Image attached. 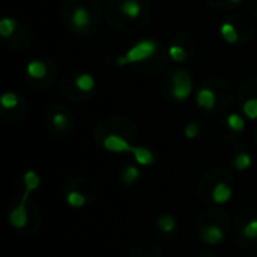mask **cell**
<instances>
[{
	"mask_svg": "<svg viewBox=\"0 0 257 257\" xmlns=\"http://www.w3.org/2000/svg\"><path fill=\"white\" fill-rule=\"evenodd\" d=\"M158 50V42L152 41V39H145L137 42L136 45H133L123 56H119L116 63L119 66H125L130 63H139L143 62L149 57H152Z\"/></svg>",
	"mask_w": 257,
	"mask_h": 257,
	"instance_id": "cell-1",
	"label": "cell"
},
{
	"mask_svg": "<svg viewBox=\"0 0 257 257\" xmlns=\"http://www.w3.org/2000/svg\"><path fill=\"white\" fill-rule=\"evenodd\" d=\"M193 90V78L185 69L175 71L172 77V95L178 101H185L190 98Z\"/></svg>",
	"mask_w": 257,
	"mask_h": 257,
	"instance_id": "cell-2",
	"label": "cell"
},
{
	"mask_svg": "<svg viewBox=\"0 0 257 257\" xmlns=\"http://www.w3.org/2000/svg\"><path fill=\"white\" fill-rule=\"evenodd\" d=\"M92 26V14L86 6H77L72 11V27L77 32H86Z\"/></svg>",
	"mask_w": 257,
	"mask_h": 257,
	"instance_id": "cell-3",
	"label": "cell"
},
{
	"mask_svg": "<svg viewBox=\"0 0 257 257\" xmlns=\"http://www.w3.org/2000/svg\"><path fill=\"white\" fill-rule=\"evenodd\" d=\"M102 146L105 151L113 152V154H125V152H131L133 145H130L123 137L117 136V134H110L104 139Z\"/></svg>",
	"mask_w": 257,
	"mask_h": 257,
	"instance_id": "cell-4",
	"label": "cell"
},
{
	"mask_svg": "<svg viewBox=\"0 0 257 257\" xmlns=\"http://www.w3.org/2000/svg\"><path fill=\"white\" fill-rule=\"evenodd\" d=\"M26 205L27 202L26 200H21L20 205L12 209V212L9 214V223L12 227L15 229H24L27 221H29V215H27V211H26Z\"/></svg>",
	"mask_w": 257,
	"mask_h": 257,
	"instance_id": "cell-5",
	"label": "cell"
},
{
	"mask_svg": "<svg viewBox=\"0 0 257 257\" xmlns=\"http://www.w3.org/2000/svg\"><path fill=\"white\" fill-rule=\"evenodd\" d=\"M120 12L130 20H137L143 15V3L140 0H123L120 5Z\"/></svg>",
	"mask_w": 257,
	"mask_h": 257,
	"instance_id": "cell-6",
	"label": "cell"
},
{
	"mask_svg": "<svg viewBox=\"0 0 257 257\" xmlns=\"http://www.w3.org/2000/svg\"><path fill=\"white\" fill-rule=\"evenodd\" d=\"M203 241L209 245H218L224 241V232L217 224H209L203 230Z\"/></svg>",
	"mask_w": 257,
	"mask_h": 257,
	"instance_id": "cell-7",
	"label": "cell"
},
{
	"mask_svg": "<svg viewBox=\"0 0 257 257\" xmlns=\"http://www.w3.org/2000/svg\"><path fill=\"white\" fill-rule=\"evenodd\" d=\"M196 102L199 107L206 108V110H212L217 104V96L215 92L209 87H203L199 90L197 96H196Z\"/></svg>",
	"mask_w": 257,
	"mask_h": 257,
	"instance_id": "cell-8",
	"label": "cell"
},
{
	"mask_svg": "<svg viewBox=\"0 0 257 257\" xmlns=\"http://www.w3.org/2000/svg\"><path fill=\"white\" fill-rule=\"evenodd\" d=\"M131 154L134 155L136 163H139L140 166H152L155 163V155L152 151H149L148 148H142V146H133L131 148Z\"/></svg>",
	"mask_w": 257,
	"mask_h": 257,
	"instance_id": "cell-9",
	"label": "cell"
},
{
	"mask_svg": "<svg viewBox=\"0 0 257 257\" xmlns=\"http://www.w3.org/2000/svg\"><path fill=\"white\" fill-rule=\"evenodd\" d=\"M230 199H232V188L224 182H218L212 190V202L217 205H224Z\"/></svg>",
	"mask_w": 257,
	"mask_h": 257,
	"instance_id": "cell-10",
	"label": "cell"
},
{
	"mask_svg": "<svg viewBox=\"0 0 257 257\" xmlns=\"http://www.w3.org/2000/svg\"><path fill=\"white\" fill-rule=\"evenodd\" d=\"M27 75L35 80H41L47 75V65L41 60H32L27 65Z\"/></svg>",
	"mask_w": 257,
	"mask_h": 257,
	"instance_id": "cell-11",
	"label": "cell"
},
{
	"mask_svg": "<svg viewBox=\"0 0 257 257\" xmlns=\"http://www.w3.org/2000/svg\"><path fill=\"white\" fill-rule=\"evenodd\" d=\"M23 181H24V187L27 193L36 191L41 185V178L35 170H27L23 176Z\"/></svg>",
	"mask_w": 257,
	"mask_h": 257,
	"instance_id": "cell-12",
	"label": "cell"
},
{
	"mask_svg": "<svg viewBox=\"0 0 257 257\" xmlns=\"http://www.w3.org/2000/svg\"><path fill=\"white\" fill-rule=\"evenodd\" d=\"M220 32H221V36L224 38V41L227 44H236L238 39H239V35H238L236 27L233 24H230V23H224L220 27Z\"/></svg>",
	"mask_w": 257,
	"mask_h": 257,
	"instance_id": "cell-13",
	"label": "cell"
},
{
	"mask_svg": "<svg viewBox=\"0 0 257 257\" xmlns=\"http://www.w3.org/2000/svg\"><path fill=\"white\" fill-rule=\"evenodd\" d=\"M75 86H77L81 92H90V90H93V87H95V80H93V77H92L90 74L83 72V74H80V75L77 77Z\"/></svg>",
	"mask_w": 257,
	"mask_h": 257,
	"instance_id": "cell-14",
	"label": "cell"
},
{
	"mask_svg": "<svg viewBox=\"0 0 257 257\" xmlns=\"http://www.w3.org/2000/svg\"><path fill=\"white\" fill-rule=\"evenodd\" d=\"M140 170L136 166H126L122 172V181L126 185H133L140 179Z\"/></svg>",
	"mask_w": 257,
	"mask_h": 257,
	"instance_id": "cell-15",
	"label": "cell"
},
{
	"mask_svg": "<svg viewBox=\"0 0 257 257\" xmlns=\"http://www.w3.org/2000/svg\"><path fill=\"white\" fill-rule=\"evenodd\" d=\"M226 122H227V126H229L232 131H242V130L245 128V120H244V117H241V116L236 114V113L229 114L227 119H226Z\"/></svg>",
	"mask_w": 257,
	"mask_h": 257,
	"instance_id": "cell-16",
	"label": "cell"
},
{
	"mask_svg": "<svg viewBox=\"0 0 257 257\" xmlns=\"http://www.w3.org/2000/svg\"><path fill=\"white\" fill-rule=\"evenodd\" d=\"M157 224H158L160 230L164 232V233H172V232L176 229V220H175L172 215H164V217H161V218L158 220Z\"/></svg>",
	"mask_w": 257,
	"mask_h": 257,
	"instance_id": "cell-17",
	"label": "cell"
},
{
	"mask_svg": "<svg viewBox=\"0 0 257 257\" xmlns=\"http://www.w3.org/2000/svg\"><path fill=\"white\" fill-rule=\"evenodd\" d=\"M17 29V21L12 18H3L0 21V35L3 38H9Z\"/></svg>",
	"mask_w": 257,
	"mask_h": 257,
	"instance_id": "cell-18",
	"label": "cell"
},
{
	"mask_svg": "<svg viewBox=\"0 0 257 257\" xmlns=\"http://www.w3.org/2000/svg\"><path fill=\"white\" fill-rule=\"evenodd\" d=\"M51 123L56 130H63L69 123V116L65 111H57L51 117Z\"/></svg>",
	"mask_w": 257,
	"mask_h": 257,
	"instance_id": "cell-19",
	"label": "cell"
},
{
	"mask_svg": "<svg viewBox=\"0 0 257 257\" xmlns=\"http://www.w3.org/2000/svg\"><path fill=\"white\" fill-rule=\"evenodd\" d=\"M253 164V158L248 155V154H245V152H242V154H238L236 155V158H235V167H236V170H247V169H250V166Z\"/></svg>",
	"mask_w": 257,
	"mask_h": 257,
	"instance_id": "cell-20",
	"label": "cell"
},
{
	"mask_svg": "<svg viewBox=\"0 0 257 257\" xmlns=\"http://www.w3.org/2000/svg\"><path fill=\"white\" fill-rule=\"evenodd\" d=\"M66 202L72 208H81V206L86 205V197L81 193H78V191H71L66 196Z\"/></svg>",
	"mask_w": 257,
	"mask_h": 257,
	"instance_id": "cell-21",
	"label": "cell"
},
{
	"mask_svg": "<svg viewBox=\"0 0 257 257\" xmlns=\"http://www.w3.org/2000/svg\"><path fill=\"white\" fill-rule=\"evenodd\" d=\"M169 56L175 62L181 63V62H185V59H187V50L184 47H181V45H172L169 48Z\"/></svg>",
	"mask_w": 257,
	"mask_h": 257,
	"instance_id": "cell-22",
	"label": "cell"
},
{
	"mask_svg": "<svg viewBox=\"0 0 257 257\" xmlns=\"http://www.w3.org/2000/svg\"><path fill=\"white\" fill-rule=\"evenodd\" d=\"M244 114L248 117V119H257V98H250L244 102Z\"/></svg>",
	"mask_w": 257,
	"mask_h": 257,
	"instance_id": "cell-23",
	"label": "cell"
},
{
	"mask_svg": "<svg viewBox=\"0 0 257 257\" xmlns=\"http://www.w3.org/2000/svg\"><path fill=\"white\" fill-rule=\"evenodd\" d=\"M0 102H2V105L5 108H15L18 105V96L14 92H6V93L2 95Z\"/></svg>",
	"mask_w": 257,
	"mask_h": 257,
	"instance_id": "cell-24",
	"label": "cell"
},
{
	"mask_svg": "<svg viewBox=\"0 0 257 257\" xmlns=\"http://www.w3.org/2000/svg\"><path fill=\"white\" fill-rule=\"evenodd\" d=\"M242 235L247 238V239H257V220H251L248 221L244 229H242Z\"/></svg>",
	"mask_w": 257,
	"mask_h": 257,
	"instance_id": "cell-25",
	"label": "cell"
},
{
	"mask_svg": "<svg viewBox=\"0 0 257 257\" xmlns=\"http://www.w3.org/2000/svg\"><path fill=\"white\" fill-rule=\"evenodd\" d=\"M199 133H200V126H199L197 122H190V123L185 126V137L190 139V140L196 139V137L199 136Z\"/></svg>",
	"mask_w": 257,
	"mask_h": 257,
	"instance_id": "cell-26",
	"label": "cell"
},
{
	"mask_svg": "<svg viewBox=\"0 0 257 257\" xmlns=\"http://www.w3.org/2000/svg\"><path fill=\"white\" fill-rule=\"evenodd\" d=\"M230 2H232V3H239L241 0H230Z\"/></svg>",
	"mask_w": 257,
	"mask_h": 257,
	"instance_id": "cell-27",
	"label": "cell"
}]
</instances>
